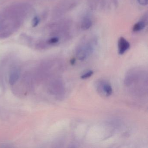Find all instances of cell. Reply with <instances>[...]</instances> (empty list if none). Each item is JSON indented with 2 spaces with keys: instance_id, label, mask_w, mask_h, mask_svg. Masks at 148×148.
Instances as JSON below:
<instances>
[{
  "instance_id": "cell-1",
  "label": "cell",
  "mask_w": 148,
  "mask_h": 148,
  "mask_svg": "<svg viewBox=\"0 0 148 148\" xmlns=\"http://www.w3.org/2000/svg\"><path fill=\"white\" fill-rule=\"evenodd\" d=\"M93 49V45L91 43L86 44L79 47L78 50L77 56L79 60H83L86 58Z\"/></svg>"
},
{
  "instance_id": "cell-2",
  "label": "cell",
  "mask_w": 148,
  "mask_h": 148,
  "mask_svg": "<svg viewBox=\"0 0 148 148\" xmlns=\"http://www.w3.org/2000/svg\"><path fill=\"white\" fill-rule=\"evenodd\" d=\"M130 47V44L124 38L121 37L118 40L119 53V54L124 53Z\"/></svg>"
},
{
  "instance_id": "cell-3",
  "label": "cell",
  "mask_w": 148,
  "mask_h": 148,
  "mask_svg": "<svg viewBox=\"0 0 148 148\" xmlns=\"http://www.w3.org/2000/svg\"><path fill=\"white\" fill-rule=\"evenodd\" d=\"M102 90L103 91L104 93H105L106 96H110L112 94V88L109 83H103L102 85Z\"/></svg>"
},
{
  "instance_id": "cell-4",
  "label": "cell",
  "mask_w": 148,
  "mask_h": 148,
  "mask_svg": "<svg viewBox=\"0 0 148 148\" xmlns=\"http://www.w3.org/2000/svg\"><path fill=\"white\" fill-rule=\"evenodd\" d=\"M146 25L145 21H140L138 23H136L134 26H133V31L134 32H138V31H141L143 30L144 28L145 27V26Z\"/></svg>"
},
{
  "instance_id": "cell-5",
  "label": "cell",
  "mask_w": 148,
  "mask_h": 148,
  "mask_svg": "<svg viewBox=\"0 0 148 148\" xmlns=\"http://www.w3.org/2000/svg\"><path fill=\"white\" fill-rule=\"evenodd\" d=\"M92 22L89 19H86L83 21L82 24V27L84 30H87L90 27Z\"/></svg>"
},
{
  "instance_id": "cell-6",
  "label": "cell",
  "mask_w": 148,
  "mask_h": 148,
  "mask_svg": "<svg viewBox=\"0 0 148 148\" xmlns=\"http://www.w3.org/2000/svg\"><path fill=\"white\" fill-rule=\"evenodd\" d=\"M93 74V71H90L87 72L86 73L84 74H83L81 76V78L82 79H86L90 77L91 76H92Z\"/></svg>"
},
{
  "instance_id": "cell-7",
  "label": "cell",
  "mask_w": 148,
  "mask_h": 148,
  "mask_svg": "<svg viewBox=\"0 0 148 148\" xmlns=\"http://www.w3.org/2000/svg\"><path fill=\"white\" fill-rule=\"evenodd\" d=\"M40 19L38 17H34L33 21V27H36L39 24Z\"/></svg>"
},
{
  "instance_id": "cell-8",
  "label": "cell",
  "mask_w": 148,
  "mask_h": 148,
  "mask_svg": "<svg viewBox=\"0 0 148 148\" xmlns=\"http://www.w3.org/2000/svg\"><path fill=\"white\" fill-rule=\"evenodd\" d=\"M59 41V38L57 37H53L48 40V43L51 44H56Z\"/></svg>"
},
{
  "instance_id": "cell-9",
  "label": "cell",
  "mask_w": 148,
  "mask_h": 148,
  "mask_svg": "<svg viewBox=\"0 0 148 148\" xmlns=\"http://www.w3.org/2000/svg\"><path fill=\"white\" fill-rule=\"evenodd\" d=\"M138 1L142 5L145 6L148 5V0H138Z\"/></svg>"
},
{
  "instance_id": "cell-10",
  "label": "cell",
  "mask_w": 148,
  "mask_h": 148,
  "mask_svg": "<svg viewBox=\"0 0 148 148\" xmlns=\"http://www.w3.org/2000/svg\"><path fill=\"white\" fill-rule=\"evenodd\" d=\"M75 61H76V60H75V59H74V58L72 59L71 60V64L72 65H74L75 63Z\"/></svg>"
}]
</instances>
